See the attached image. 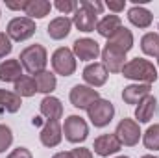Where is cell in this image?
Instances as JSON below:
<instances>
[{"label":"cell","instance_id":"obj_32","mask_svg":"<svg viewBox=\"0 0 159 158\" xmlns=\"http://www.w3.org/2000/svg\"><path fill=\"white\" fill-rule=\"evenodd\" d=\"M80 4H81V6H85L87 9H91V11H93V13H96V15H102V13H104V9H106L104 2H100V0H81Z\"/></svg>","mask_w":159,"mask_h":158},{"label":"cell","instance_id":"obj_23","mask_svg":"<svg viewBox=\"0 0 159 158\" xmlns=\"http://www.w3.org/2000/svg\"><path fill=\"white\" fill-rule=\"evenodd\" d=\"M52 11V2L48 0H30L26 9H24V17L35 21V19H44L46 15H50Z\"/></svg>","mask_w":159,"mask_h":158},{"label":"cell","instance_id":"obj_30","mask_svg":"<svg viewBox=\"0 0 159 158\" xmlns=\"http://www.w3.org/2000/svg\"><path fill=\"white\" fill-rule=\"evenodd\" d=\"M11 145H13V130L7 125L0 123V153H6Z\"/></svg>","mask_w":159,"mask_h":158},{"label":"cell","instance_id":"obj_41","mask_svg":"<svg viewBox=\"0 0 159 158\" xmlns=\"http://www.w3.org/2000/svg\"><path fill=\"white\" fill-rule=\"evenodd\" d=\"M0 17H2V11H0Z\"/></svg>","mask_w":159,"mask_h":158},{"label":"cell","instance_id":"obj_29","mask_svg":"<svg viewBox=\"0 0 159 158\" xmlns=\"http://www.w3.org/2000/svg\"><path fill=\"white\" fill-rule=\"evenodd\" d=\"M52 7H56L63 17H67V15H74L76 13V9L80 7V2L78 0H56L52 4Z\"/></svg>","mask_w":159,"mask_h":158},{"label":"cell","instance_id":"obj_21","mask_svg":"<svg viewBox=\"0 0 159 158\" xmlns=\"http://www.w3.org/2000/svg\"><path fill=\"white\" fill-rule=\"evenodd\" d=\"M157 112V99L150 93L148 97H144L137 106H135V121L141 123H150V119L154 117V114Z\"/></svg>","mask_w":159,"mask_h":158},{"label":"cell","instance_id":"obj_6","mask_svg":"<svg viewBox=\"0 0 159 158\" xmlns=\"http://www.w3.org/2000/svg\"><path fill=\"white\" fill-rule=\"evenodd\" d=\"M35 30H37L35 21H32L28 17H13L6 26L7 37L15 43H22V41H28L30 37H34Z\"/></svg>","mask_w":159,"mask_h":158},{"label":"cell","instance_id":"obj_17","mask_svg":"<svg viewBox=\"0 0 159 158\" xmlns=\"http://www.w3.org/2000/svg\"><path fill=\"white\" fill-rule=\"evenodd\" d=\"M22 75H24V69H22L19 58L2 60L0 62V82H4V84H15Z\"/></svg>","mask_w":159,"mask_h":158},{"label":"cell","instance_id":"obj_28","mask_svg":"<svg viewBox=\"0 0 159 158\" xmlns=\"http://www.w3.org/2000/svg\"><path fill=\"white\" fill-rule=\"evenodd\" d=\"M141 141H143V145H144L148 151H159V123L150 125V126L143 132Z\"/></svg>","mask_w":159,"mask_h":158},{"label":"cell","instance_id":"obj_40","mask_svg":"<svg viewBox=\"0 0 159 158\" xmlns=\"http://www.w3.org/2000/svg\"><path fill=\"white\" fill-rule=\"evenodd\" d=\"M157 71H159V58H157Z\"/></svg>","mask_w":159,"mask_h":158},{"label":"cell","instance_id":"obj_15","mask_svg":"<svg viewBox=\"0 0 159 158\" xmlns=\"http://www.w3.org/2000/svg\"><path fill=\"white\" fill-rule=\"evenodd\" d=\"M70 32H72V19H70V17H63V15L52 19V21L48 22V26H46L48 37L54 39V41L65 39Z\"/></svg>","mask_w":159,"mask_h":158},{"label":"cell","instance_id":"obj_37","mask_svg":"<svg viewBox=\"0 0 159 158\" xmlns=\"http://www.w3.org/2000/svg\"><path fill=\"white\" fill-rule=\"evenodd\" d=\"M52 158H72V155H70V151H59V153H56Z\"/></svg>","mask_w":159,"mask_h":158},{"label":"cell","instance_id":"obj_4","mask_svg":"<svg viewBox=\"0 0 159 158\" xmlns=\"http://www.w3.org/2000/svg\"><path fill=\"white\" fill-rule=\"evenodd\" d=\"M61 126H63V136L69 143L80 145L89 138V125L81 116H76V114L67 116Z\"/></svg>","mask_w":159,"mask_h":158},{"label":"cell","instance_id":"obj_8","mask_svg":"<svg viewBox=\"0 0 159 158\" xmlns=\"http://www.w3.org/2000/svg\"><path fill=\"white\" fill-rule=\"evenodd\" d=\"M100 99V93H98V89H94V87H91V86H87V84H76L72 89H70V93H69V101H70V104L76 108V110H89V106L94 102V101H98Z\"/></svg>","mask_w":159,"mask_h":158},{"label":"cell","instance_id":"obj_19","mask_svg":"<svg viewBox=\"0 0 159 158\" xmlns=\"http://www.w3.org/2000/svg\"><path fill=\"white\" fill-rule=\"evenodd\" d=\"M39 112L41 116L44 119H48V121H59L63 117V104H61V101L57 97L46 95L39 102Z\"/></svg>","mask_w":159,"mask_h":158},{"label":"cell","instance_id":"obj_34","mask_svg":"<svg viewBox=\"0 0 159 158\" xmlns=\"http://www.w3.org/2000/svg\"><path fill=\"white\" fill-rule=\"evenodd\" d=\"M6 158H34V155H32V151L28 147H17V149H13Z\"/></svg>","mask_w":159,"mask_h":158},{"label":"cell","instance_id":"obj_27","mask_svg":"<svg viewBox=\"0 0 159 158\" xmlns=\"http://www.w3.org/2000/svg\"><path fill=\"white\" fill-rule=\"evenodd\" d=\"M141 50L150 56V58H159V34L157 32H146L141 37Z\"/></svg>","mask_w":159,"mask_h":158},{"label":"cell","instance_id":"obj_35","mask_svg":"<svg viewBox=\"0 0 159 158\" xmlns=\"http://www.w3.org/2000/svg\"><path fill=\"white\" fill-rule=\"evenodd\" d=\"M30 0H19V2H11V0H6V7L11 9V11H24L26 6H28Z\"/></svg>","mask_w":159,"mask_h":158},{"label":"cell","instance_id":"obj_9","mask_svg":"<svg viewBox=\"0 0 159 158\" xmlns=\"http://www.w3.org/2000/svg\"><path fill=\"white\" fill-rule=\"evenodd\" d=\"M72 52H74L76 60L93 63L102 54V48H100L98 41L91 39V37H78V39L72 43Z\"/></svg>","mask_w":159,"mask_h":158},{"label":"cell","instance_id":"obj_2","mask_svg":"<svg viewBox=\"0 0 159 158\" xmlns=\"http://www.w3.org/2000/svg\"><path fill=\"white\" fill-rule=\"evenodd\" d=\"M19 62H20L22 69H24L28 75L35 77V75H39L43 71H46V65H48V52H46V48H44L43 45H39V43L28 45L26 48L20 50Z\"/></svg>","mask_w":159,"mask_h":158},{"label":"cell","instance_id":"obj_26","mask_svg":"<svg viewBox=\"0 0 159 158\" xmlns=\"http://www.w3.org/2000/svg\"><path fill=\"white\" fill-rule=\"evenodd\" d=\"M22 106V99L15 93V91H7L2 89L0 91V110L7 112V114H17Z\"/></svg>","mask_w":159,"mask_h":158},{"label":"cell","instance_id":"obj_5","mask_svg":"<svg viewBox=\"0 0 159 158\" xmlns=\"http://www.w3.org/2000/svg\"><path fill=\"white\" fill-rule=\"evenodd\" d=\"M113 117H115V106H113V102L107 101V99H102V97L98 101H94L89 106V110H87V119L96 128L107 126L113 121Z\"/></svg>","mask_w":159,"mask_h":158},{"label":"cell","instance_id":"obj_33","mask_svg":"<svg viewBox=\"0 0 159 158\" xmlns=\"http://www.w3.org/2000/svg\"><path fill=\"white\" fill-rule=\"evenodd\" d=\"M104 6H106L113 15H119V13H122V11L126 9V0H107Z\"/></svg>","mask_w":159,"mask_h":158},{"label":"cell","instance_id":"obj_22","mask_svg":"<svg viewBox=\"0 0 159 158\" xmlns=\"http://www.w3.org/2000/svg\"><path fill=\"white\" fill-rule=\"evenodd\" d=\"M119 28H122V19L120 15H113V13L104 15L102 19H98V24H96V32L106 39H109Z\"/></svg>","mask_w":159,"mask_h":158},{"label":"cell","instance_id":"obj_16","mask_svg":"<svg viewBox=\"0 0 159 158\" xmlns=\"http://www.w3.org/2000/svg\"><path fill=\"white\" fill-rule=\"evenodd\" d=\"M152 91V86L150 84H129V86H124L122 89V101L129 106H137L144 97H148Z\"/></svg>","mask_w":159,"mask_h":158},{"label":"cell","instance_id":"obj_10","mask_svg":"<svg viewBox=\"0 0 159 158\" xmlns=\"http://www.w3.org/2000/svg\"><path fill=\"white\" fill-rule=\"evenodd\" d=\"M63 140V126L59 121H48L44 119V125L41 126L39 132V141L43 147L46 149H54L61 143Z\"/></svg>","mask_w":159,"mask_h":158},{"label":"cell","instance_id":"obj_12","mask_svg":"<svg viewBox=\"0 0 159 158\" xmlns=\"http://www.w3.org/2000/svg\"><path fill=\"white\" fill-rule=\"evenodd\" d=\"M120 149H122V145H120L119 138H117L115 132H113V134H102V136H98V138L94 140L91 151H94V155H98V156L107 158V156L117 155Z\"/></svg>","mask_w":159,"mask_h":158},{"label":"cell","instance_id":"obj_20","mask_svg":"<svg viewBox=\"0 0 159 158\" xmlns=\"http://www.w3.org/2000/svg\"><path fill=\"white\" fill-rule=\"evenodd\" d=\"M133 43H135V39H133V32H131L129 28L122 26V28H119V30H117L109 39H107L106 45H109V47L117 48V50L122 52V54H128V52L133 48Z\"/></svg>","mask_w":159,"mask_h":158},{"label":"cell","instance_id":"obj_31","mask_svg":"<svg viewBox=\"0 0 159 158\" xmlns=\"http://www.w3.org/2000/svg\"><path fill=\"white\" fill-rule=\"evenodd\" d=\"M13 50V41L7 37L6 32H0V60H4L6 56H9Z\"/></svg>","mask_w":159,"mask_h":158},{"label":"cell","instance_id":"obj_1","mask_svg":"<svg viewBox=\"0 0 159 158\" xmlns=\"http://www.w3.org/2000/svg\"><path fill=\"white\" fill-rule=\"evenodd\" d=\"M122 77L128 80H133L135 84H154L159 77L157 67L146 60V58H133L128 60V63L122 69Z\"/></svg>","mask_w":159,"mask_h":158},{"label":"cell","instance_id":"obj_14","mask_svg":"<svg viewBox=\"0 0 159 158\" xmlns=\"http://www.w3.org/2000/svg\"><path fill=\"white\" fill-rule=\"evenodd\" d=\"M96 24H98V15L80 4L76 13L72 15V26H76L80 32H83V34H89V32L96 30Z\"/></svg>","mask_w":159,"mask_h":158},{"label":"cell","instance_id":"obj_11","mask_svg":"<svg viewBox=\"0 0 159 158\" xmlns=\"http://www.w3.org/2000/svg\"><path fill=\"white\" fill-rule=\"evenodd\" d=\"M81 78H83V82L87 86H91V87L96 89V87L106 86V82L109 78V73H107V69L104 67L102 62H93V63L85 65V69L81 73Z\"/></svg>","mask_w":159,"mask_h":158},{"label":"cell","instance_id":"obj_42","mask_svg":"<svg viewBox=\"0 0 159 158\" xmlns=\"http://www.w3.org/2000/svg\"><path fill=\"white\" fill-rule=\"evenodd\" d=\"M157 30H159V26H157ZM157 34H159V32H157Z\"/></svg>","mask_w":159,"mask_h":158},{"label":"cell","instance_id":"obj_38","mask_svg":"<svg viewBox=\"0 0 159 158\" xmlns=\"http://www.w3.org/2000/svg\"><path fill=\"white\" fill-rule=\"evenodd\" d=\"M141 158H159V156H154V155H144V156H141Z\"/></svg>","mask_w":159,"mask_h":158},{"label":"cell","instance_id":"obj_3","mask_svg":"<svg viewBox=\"0 0 159 158\" xmlns=\"http://www.w3.org/2000/svg\"><path fill=\"white\" fill-rule=\"evenodd\" d=\"M50 63H52V71L59 77H72L78 67V60H76L72 48H67V47L56 48L52 52Z\"/></svg>","mask_w":159,"mask_h":158},{"label":"cell","instance_id":"obj_39","mask_svg":"<svg viewBox=\"0 0 159 158\" xmlns=\"http://www.w3.org/2000/svg\"><path fill=\"white\" fill-rule=\"evenodd\" d=\"M115 158H129V156H124V155H120V156H115Z\"/></svg>","mask_w":159,"mask_h":158},{"label":"cell","instance_id":"obj_24","mask_svg":"<svg viewBox=\"0 0 159 158\" xmlns=\"http://www.w3.org/2000/svg\"><path fill=\"white\" fill-rule=\"evenodd\" d=\"M35 78V84H37V93H43L44 97L46 95H52L57 87V78H56V73L54 71H43L39 75L34 77Z\"/></svg>","mask_w":159,"mask_h":158},{"label":"cell","instance_id":"obj_36","mask_svg":"<svg viewBox=\"0 0 159 158\" xmlns=\"http://www.w3.org/2000/svg\"><path fill=\"white\" fill-rule=\"evenodd\" d=\"M72 158H93V151L87 149V147H74L70 151Z\"/></svg>","mask_w":159,"mask_h":158},{"label":"cell","instance_id":"obj_13","mask_svg":"<svg viewBox=\"0 0 159 158\" xmlns=\"http://www.w3.org/2000/svg\"><path fill=\"white\" fill-rule=\"evenodd\" d=\"M100 58H102V63H104V67L107 69V73H122L124 65L128 63L126 54L119 52L117 48H113V47H109V45H106V47L102 48Z\"/></svg>","mask_w":159,"mask_h":158},{"label":"cell","instance_id":"obj_18","mask_svg":"<svg viewBox=\"0 0 159 158\" xmlns=\"http://www.w3.org/2000/svg\"><path fill=\"white\" fill-rule=\"evenodd\" d=\"M128 21H129L135 28L146 30V28L152 26V22H154V15H152V11H150L148 7L135 4V6H131V7L128 9Z\"/></svg>","mask_w":159,"mask_h":158},{"label":"cell","instance_id":"obj_25","mask_svg":"<svg viewBox=\"0 0 159 158\" xmlns=\"http://www.w3.org/2000/svg\"><path fill=\"white\" fill-rule=\"evenodd\" d=\"M13 91L20 97V99H28V97H34L37 93V84L35 78L32 75H22L20 78L13 84Z\"/></svg>","mask_w":159,"mask_h":158},{"label":"cell","instance_id":"obj_43","mask_svg":"<svg viewBox=\"0 0 159 158\" xmlns=\"http://www.w3.org/2000/svg\"><path fill=\"white\" fill-rule=\"evenodd\" d=\"M0 91H2V89H0Z\"/></svg>","mask_w":159,"mask_h":158},{"label":"cell","instance_id":"obj_7","mask_svg":"<svg viewBox=\"0 0 159 158\" xmlns=\"http://www.w3.org/2000/svg\"><path fill=\"white\" fill-rule=\"evenodd\" d=\"M115 136L119 138L120 145L124 147H135L141 138H143V132H141V126L135 119L131 117H124L119 121L117 128H115Z\"/></svg>","mask_w":159,"mask_h":158}]
</instances>
